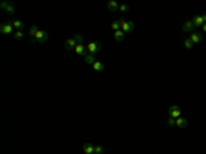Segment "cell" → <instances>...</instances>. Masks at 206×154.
<instances>
[{
  "instance_id": "cell-29",
  "label": "cell",
  "mask_w": 206,
  "mask_h": 154,
  "mask_svg": "<svg viewBox=\"0 0 206 154\" xmlns=\"http://www.w3.org/2000/svg\"><path fill=\"white\" fill-rule=\"evenodd\" d=\"M202 29H203V32L206 33V23H203V25H202Z\"/></svg>"
},
{
  "instance_id": "cell-9",
  "label": "cell",
  "mask_w": 206,
  "mask_h": 154,
  "mask_svg": "<svg viewBox=\"0 0 206 154\" xmlns=\"http://www.w3.org/2000/svg\"><path fill=\"white\" fill-rule=\"evenodd\" d=\"M63 47L66 48V50H74V48L77 47V43H76V40H74V37H72V39H68V40L65 41Z\"/></svg>"
},
{
  "instance_id": "cell-12",
  "label": "cell",
  "mask_w": 206,
  "mask_h": 154,
  "mask_svg": "<svg viewBox=\"0 0 206 154\" xmlns=\"http://www.w3.org/2000/svg\"><path fill=\"white\" fill-rule=\"evenodd\" d=\"M92 69L95 70V72H103V70H105V64H103V62H99V61H96L95 64L92 65Z\"/></svg>"
},
{
  "instance_id": "cell-30",
  "label": "cell",
  "mask_w": 206,
  "mask_h": 154,
  "mask_svg": "<svg viewBox=\"0 0 206 154\" xmlns=\"http://www.w3.org/2000/svg\"><path fill=\"white\" fill-rule=\"evenodd\" d=\"M94 154H96V153H94Z\"/></svg>"
},
{
  "instance_id": "cell-13",
  "label": "cell",
  "mask_w": 206,
  "mask_h": 154,
  "mask_svg": "<svg viewBox=\"0 0 206 154\" xmlns=\"http://www.w3.org/2000/svg\"><path fill=\"white\" fill-rule=\"evenodd\" d=\"M94 149H95V146H92L91 143L83 144V150L85 151V154H94Z\"/></svg>"
},
{
  "instance_id": "cell-20",
  "label": "cell",
  "mask_w": 206,
  "mask_h": 154,
  "mask_svg": "<svg viewBox=\"0 0 206 154\" xmlns=\"http://www.w3.org/2000/svg\"><path fill=\"white\" fill-rule=\"evenodd\" d=\"M6 12H7V15H14V12H15V7L12 6L11 1H10V4H8V7L6 8Z\"/></svg>"
},
{
  "instance_id": "cell-6",
  "label": "cell",
  "mask_w": 206,
  "mask_h": 154,
  "mask_svg": "<svg viewBox=\"0 0 206 154\" xmlns=\"http://www.w3.org/2000/svg\"><path fill=\"white\" fill-rule=\"evenodd\" d=\"M194 29H195V26H194V23H192V21H185L184 23H183V30H184L185 33H194Z\"/></svg>"
},
{
  "instance_id": "cell-3",
  "label": "cell",
  "mask_w": 206,
  "mask_h": 154,
  "mask_svg": "<svg viewBox=\"0 0 206 154\" xmlns=\"http://www.w3.org/2000/svg\"><path fill=\"white\" fill-rule=\"evenodd\" d=\"M34 39H36L39 43H45L48 40V33L45 32V30H40V29H39V32L36 33Z\"/></svg>"
},
{
  "instance_id": "cell-8",
  "label": "cell",
  "mask_w": 206,
  "mask_h": 154,
  "mask_svg": "<svg viewBox=\"0 0 206 154\" xmlns=\"http://www.w3.org/2000/svg\"><path fill=\"white\" fill-rule=\"evenodd\" d=\"M74 51L81 55V57H87L88 55V51H87V47H85L84 44H77V47L74 48Z\"/></svg>"
},
{
  "instance_id": "cell-4",
  "label": "cell",
  "mask_w": 206,
  "mask_h": 154,
  "mask_svg": "<svg viewBox=\"0 0 206 154\" xmlns=\"http://www.w3.org/2000/svg\"><path fill=\"white\" fill-rule=\"evenodd\" d=\"M168 112H169V117H173V118H179L181 116V109L179 106H170Z\"/></svg>"
},
{
  "instance_id": "cell-17",
  "label": "cell",
  "mask_w": 206,
  "mask_h": 154,
  "mask_svg": "<svg viewBox=\"0 0 206 154\" xmlns=\"http://www.w3.org/2000/svg\"><path fill=\"white\" fill-rule=\"evenodd\" d=\"M107 7H109V10L110 11H118L120 10V7H118V4H117L116 1H109V3H107Z\"/></svg>"
},
{
  "instance_id": "cell-5",
  "label": "cell",
  "mask_w": 206,
  "mask_h": 154,
  "mask_svg": "<svg viewBox=\"0 0 206 154\" xmlns=\"http://www.w3.org/2000/svg\"><path fill=\"white\" fill-rule=\"evenodd\" d=\"M188 39H190V40H191L192 43H194V44H198V43L203 41V36H202L201 33H196V32L191 33L190 37H188Z\"/></svg>"
},
{
  "instance_id": "cell-15",
  "label": "cell",
  "mask_w": 206,
  "mask_h": 154,
  "mask_svg": "<svg viewBox=\"0 0 206 154\" xmlns=\"http://www.w3.org/2000/svg\"><path fill=\"white\" fill-rule=\"evenodd\" d=\"M12 26H14V29H17V32H19V30H22V29H23L25 23L18 19V21H14V22H12Z\"/></svg>"
},
{
  "instance_id": "cell-10",
  "label": "cell",
  "mask_w": 206,
  "mask_h": 154,
  "mask_svg": "<svg viewBox=\"0 0 206 154\" xmlns=\"http://www.w3.org/2000/svg\"><path fill=\"white\" fill-rule=\"evenodd\" d=\"M188 125V121L183 118V117H179V118H176V127L180 128V129H184L185 127Z\"/></svg>"
},
{
  "instance_id": "cell-24",
  "label": "cell",
  "mask_w": 206,
  "mask_h": 154,
  "mask_svg": "<svg viewBox=\"0 0 206 154\" xmlns=\"http://www.w3.org/2000/svg\"><path fill=\"white\" fill-rule=\"evenodd\" d=\"M94 153H96V154H102V153H103V146H101V144L95 146V149H94Z\"/></svg>"
},
{
  "instance_id": "cell-18",
  "label": "cell",
  "mask_w": 206,
  "mask_h": 154,
  "mask_svg": "<svg viewBox=\"0 0 206 154\" xmlns=\"http://www.w3.org/2000/svg\"><path fill=\"white\" fill-rule=\"evenodd\" d=\"M73 37H74V40H76L77 44H84V37H83V35H81V33H76Z\"/></svg>"
},
{
  "instance_id": "cell-22",
  "label": "cell",
  "mask_w": 206,
  "mask_h": 154,
  "mask_svg": "<svg viewBox=\"0 0 206 154\" xmlns=\"http://www.w3.org/2000/svg\"><path fill=\"white\" fill-rule=\"evenodd\" d=\"M23 36H25V33L22 32V30L14 33V39H15V40H21V39H23Z\"/></svg>"
},
{
  "instance_id": "cell-11",
  "label": "cell",
  "mask_w": 206,
  "mask_h": 154,
  "mask_svg": "<svg viewBox=\"0 0 206 154\" xmlns=\"http://www.w3.org/2000/svg\"><path fill=\"white\" fill-rule=\"evenodd\" d=\"M192 23H194V26L195 28H199V26H202L205 22H203V19H202V15H195L194 18H192Z\"/></svg>"
},
{
  "instance_id": "cell-16",
  "label": "cell",
  "mask_w": 206,
  "mask_h": 154,
  "mask_svg": "<svg viewBox=\"0 0 206 154\" xmlns=\"http://www.w3.org/2000/svg\"><path fill=\"white\" fill-rule=\"evenodd\" d=\"M85 58V64H88V65H94L96 62L95 61V55H91V54H88L87 57H84Z\"/></svg>"
},
{
  "instance_id": "cell-28",
  "label": "cell",
  "mask_w": 206,
  "mask_h": 154,
  "mask_svg": "<svg viewBox=\"0 0 206 154\" xmlns=\"http://www.w3.org/2000/svg\"><path fill=\"white\" fill-rule=\"evenodd\" d=\"M202 19H203V22L206 23V14H202Z\"/></svg>"
},
{
  "instance_id": "cell-14",
  "label": "cell",
  "mask_w": 206,
  "mask_h": 154,
  "mask_svg": "<svg viewBox=\"0 0 206 154\" xmlns=\"http://www.w3.org/2000/svg\"><path fill=\"white\" fill-rule=\"evenodd\" d=\"M114 39H116L117 41H122V40L125 39V33L122 32L121 29H120V30H116V32H114Z\"/></svg>"
},
{
  "instance_id": "cell-1",
  "label": "cell",
  "mask_w": 206,
  "mask_h": 154,
  "mask_svg": "<svg viewBox=\"0 0 206 154\" xmlns=\"http://www.w3.org/2000/svg\"><path fill=\"white\" fill-rule=\"evenodd\" d=\"M120 29H121L124 33H131L133 29H135V25H133V22L127 21V19L121 18V19H120Z\"/></svg>"
},
{
  "instance_id": "cell-27",
  "label": "cell",
  "mask_w": 206,
  "mask_h": 154,
  "mask_svg": "<svg viewBox=\"0 0 206 154\" xmlns=\"http://www.w3.org/2000/svg\"><path fill=\"white\" fill-rule=\"evenodd\" d=\"M8 4H10V1H1V4H0V7H1L3 10H6V8L8 7Z\"/></svg>"
},
{
  "instance_id": "cell-7",
  "label": "cell",
  "mask_w": 206,
  "mask_h": 154,
  "mask_svg": "<svg viewBox=\"0 0 206 154\" xmlns=\"http://www.w3.org/2000/svg\"><path fill=\"white\" fill-rule=\"evenodd\" d=\"M12 30H14L12 23H4V25L0 26V32L3 33V35H10V33H12Z\"/></svg>"
},
{
  "instance_id": "cell-2",
  "label": "cell",
  "mask_w": 206,
  "mask_h": 154,
  "mask_svg": "<svg viewBox=\"0 0 206 154\" xmlns=\"http://www.w3.org/2000/svg\"><path fill=\"white\" fill-rule=\"evenodd\" d=\"M101 48H102V44L99 41H92L87 46V51H88V54H91V55H95Z\"/></svg>"
},
{
  "instance_id": "cell-21",
  "label": "cell",
  "mask_w": 206,
  "mask_h": 154,
  "mask_svg": "<svg viewBox=\"0 0 206 154\" xmlns=\"http://www.w3.org/2000/svg\"><path fill=\"white\" fill-rule=\"evenodd\" d=\"M184 47L187 48V50H191V48L194 47V43L191 41L190 39H185V40H184Z\"/></svg>"
},
{
  "instance_id": "cell-23",
  "label": "cell",
  "mask_w": 206,
  "mask_h": 154,
  "mask_svg": "<svg viewBox=\"0 0 206 154\" xmlns=\"http://www.w3.org/2000/svg\"><path fill=\"white\" fill-rule=\"evenodd\" d=\"M111 29L116 32V30H120V21H114L111 23Z\"/></svg>"
},
{
  "instance_id": "cell-25",
  "label": "cell",
  "mask_w": 206,
  "mask_h": 154,
  "mask_svg": "<svg viewBox=\"0 0 206 154\" xmlns=\"http://www.w3.org/2000/svg\"><path fill=\"white\" fill-rule=\"evenodd\" d=\"M168 125H169V127H173V125H176V118H173V117H169V118H168Z\"/></svg>"
},
{
  "instance_id": "cell-26",
  "label": "cell",
  "mask_w": 206,
  "mask_h": 154,
  "mask_svg": "<svg viewBox=\"0 0 206 154\" xmlns=\"http://www.w3.org/2000/svg\"><path fill=\"white\" fill-rule=\"evenodd\" d=\"M128 10H129V6H127V4L120 6V11H121V12H127Z\"/></svg>"
},
{
  "instance_id": "cell-19",
  "label": "cell",
  "mask_w": 206,
  "mask_h": 154,
  "mask_svg": "<svg viewBox=\"0 0 206 154\" xmlns=\"http://www.w3.org/2000/svg\"><path fill=\"white\" fill-rule=\"evenodd\" d=\"M37 32H39V28H37L36 25H33V26H30V29H29V32H28V35H29L30 37H34Z\"/></svg>"
}]
</instances>
